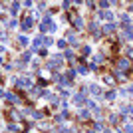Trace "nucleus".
I'll list each match as a JSON object with an SVG mask.
<instances>
[{
	"mask_svg": "<svg viewBox=\"0 0 133 133\" xmlns=\"http://www.w3.org/2000/svg\"><path fill=\"white\" fill-rule=\"evenodd\" d=\"M30 56H32V54H30V52H26L24 56H22V58H24V62H28V60H30Z\"/></svg>",
	"mask_w": 133,
	"mask_h": 133,
	"instance_id": "obj_14",
	"label": "nucleus"
},
{
	"mask_svg": "<svg viewBox=\"0 0 133 133\" xmlns=\"http://www.w3.org/2000/svg\"><path fill=\"white\" fill-rule=\"evenodd\" d=\"M80 117H81V119H87V117H90V113H87V111H81Z\"/></svg>",
	"mask_w": 133,
	"mask_h": 133,
	"instance_id": "obj_13",
	"label": "nucleus"
},
{
	"mask_svg": "<svg viewBox=\"0 0 133 133\" xmlns=\"http://www.w3.org/2000/svg\"><path fill=\"white\" fill-rule=\"evenodd\" d=\"M6 99H10V101H14V103H18V97H16L14 93H6Z\"/></svg>",
	"mask_w": 133,
	"mask_h": 133,
	"instance_id": "obj_7",
	"label": "nucleus"
},
{
	"mask_svg": "<svg viewBox=\"0 0 133 133\" xmlns=\"http://www.w3.org/2000/svg\"><path fill=\"white\" fill-rule=\"evenodd\" d=\"M22 28H24V30H30V28H32V18H26L24 22H22Z\"/></svg>",
	"mask_w": 133,
	"mask_h": 133,
	"instance_id": "obj_5",
	"label": "nucleus"
},
{
	"mask_svg": "<svg viewBox=\"0 0 133 133\" xmlns=\"http://www.w3.org/2000/svg\"><path fill=\"white\" fill-rule=\"evenodd\" d=\"M18 40H20V44H22V46H26V44H28V38H24V36H20Z\"/></svg>",
	"mask_w": 133,
	"mask_h": 133,
	"instance_id": "obj_11",
	"label": "nucleus"
},
{
	"mask_svg": "<svg viewBox=\"0 0 133 133\" xmlns=\"http://www.w3.org/2000/svg\"><path fill=\"white\" fill-rule=\"evenodd\" d=\"M125 131H127V133H133V125H127V127H125Z\"/></svg>",
	"mask_w": 133,
	"mask_h": 133,
	"instance_id": "obj_15",
	"label": "nucleus"
},
{
	"mask_svg": "<svg viewBox=\"0 0 133 133\" xmlns=\"http://www.w3.org/2000/svg\"><path fill=\"white\" fill-rule=\"evenodd\" d=\"M113 28H115V26H113V24H105V26H103V30H105V32H111Z\"/></svg>",
	"mask_w": 133,
	"mask_h": 133,
	"instance_id": "obj_10",
	"label": "nucleus"
},
{
	"mask_svg": "<svg viewBox=\"0 0 133 133\" xmlns=\"http://www.w3.org/2000/svg\"><path fill=\"white\" fill-rule=\"evenodd\" d=\"M8 115H10V119H14V121H18V119H20V115H18V111H10Z\"/></svg>",
	"mask_w": 133,
	"mask_h": 133,
	"instance_id": "obj_8",
	"label": "nucleus"
},
{
	"mask_svg": "<svg viewBox=\"0 0 133 133\" xmlns=\"http://www.w3.org/2000/svg\"><path fill=\"white\" fill-rule=\"evenodd\" d=\"M16 86H18L20 90H22V87H30V86H32V81L28 80V77H22V80H18V81H16Z\"/></svg>",
	"mask_w": 133,
	"mask_h": 133,
	"instance_id": "obj_2",
	"label": "nucleus"
},
{
	"mask_svg": "<svg viewBox=\"0 0 133 133\" xmlns=\"http://www.w3.org/2000/svg\"><path fill=\"white\" fill-rule=\"evenodd\" d=\"M90 90H91V93H93V95H101V90H99L97 86H91Z\"/></svg>",
	"mask_w": 133,
	"mask_h": 133,
	"instance_id": "obj_6",
	"label": "nucleus"
},
{
	"mask_svg": "<svg viewBox=\"0 0 133 133\" xmlns=\"http://www.w3.org/2000/svg\"><path fill=\"white\" fill-rule=\"evenodd\" d=\"M117 68H119V70H129V68H131L129 60H125V58H123V60H117Z\"/></svg>",
	"mask_w": 133,
	"mask_h": 133,
	"instance_id": "obj_3",
	"label": "nucleus"
},
{
	"mask_svg": "<svg viewBox=\"0 0 133 133\" xmlns=\"http://www.w3.org/2000/svg\"><path fill=\"white\" fill-rule=\"evenodd\" d=\"M18 8H20V4H18V2H14V4H12V8H10V12L16 14V12H18Z\"/></svg>",
	"mask_w": 133,
	"mask_h": 133,
	"instance_id": "obj_9",
	"label": "nucleus"
},
{
	"mask_svg": "<svg viewBox=\"0 0 133 133\" xmlns=\"http://www.w3.org/2000/svg\"><path fill=\"white\" fill-rule=\"evenodd\" d=\"M76 103H80V105L84 103V95H76Z\"/></svg>",
	"mask_w": 133,
	"mask_h": 133,
	"instance_id": "obj_12",
	"label": "nucleus"
},
{
	"mask_svg": "<svg viewBox=\"0 0 133 133\" xmlns=\"http://www.w3.org/2000/svg\"><path fill=\"white\" fill-rule=\"evenodd\" d=\"M54 28H56V26L50 22V18H46V20H44L42 24H40V30H42V32H46V30H54Z\"/></svg>",
	"mask_w": 133,
	"mask_h": 133,
	"instance_id": "obj_1",
	"label": "nucleus"
},
{
	"mask_svg": "<svg viewBox=\"0 0 133 133\" xmlns=\"http://www.w3.org/2000/svg\"><path fill=\"white\" fill-rule=\"evenodd\" d=\"M71 22H74V26H76V28H81V26H84L81 18H80V16H76V14H71Z\"/></svg>",
	"mask_w": 133,
	"mask_h": 133,
	"instance_id": "obj_4",
	"label": "nucleus"
}]
</instances>
